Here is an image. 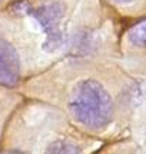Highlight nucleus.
<instances>
[{"label":"nucleus","mask_w":146,"mask_h":154,"mask_svg":"<svg viewBox=\"0 0 146 154\" xmlns=\"http://www.w3.org/2000/svg\"><path fill=\"white\" fill-rule=\"evenodd\" d=\"M115 3H119V5H126V3H132L135 0H113Z\"/></svg>","instance_id":"obj_6"},{"label":"nucleus","mask_w":146,"mask_h":154,"mask_svg":"<svg viewBox=\"0 0 146 154\" xmlns=\"http://www.w3.org/2000/svg\"><path fill=\"white\" fill-rule=\"evenodd\" d=\"M128 40L132 46L146 49V20H142L129 30Z\"/></svg>","instance_id":"obj_4"},{"label":"nucleus","mask_w":146,"mask_h":154,"mask_svg":"<svg viewBox=\"0 0 146 154\" xmlns=\"http://www.w3.org/2000/svg\"><path fill=\"white\" fill-rule=\"evenodd\" d=\"M65 11L66 9L60 2H45L36 7H32L30 14L36 17V20L45 30L47 43H50V47H55L62 40L60 22L65 16Z\"/></svg>","instance_id":"obj_2"},{"label":"nucleus","mask_w":146,"mask_h":154,"mask_svg":"<svg viewBox=\"0 0 146 154\" xmlns=\"http://www.w3.org/2000/svg\"><path fill=\"white\" fill-rule=\"evenodd\" d=\"M2 2H3V0H0V3H2Z\"/></svg>","instance_id":"obj_7"},{"label":"nucleus","mask_w":146,"mask_h":154,"mask_svg":"<svg viewBox=\"0 0 146 154\" xmlns=\"http://www.w3.org/2000/svg\"><path fill=\"white\" fill-rule=\"evenodd\" d=\"M20 64L14 47L5 40H0V86L13 87L19 83Z\"/></svg>","instance_id":"obj_3"},{"label":"nucleus","mask_w":146,"mask_h":154,"mask_svg":"<svg viewBox=\"0 0 146 154\" xmlns=\"http://www.w3.org/2000/svg\"><path fill=\"white\" fill-rule=\"evenodd\" d=\"M47 154H79V151H78V149H76L73 144L55 143V144H52L50 147H49Z\"/></svg>","instance_id":"obj_5"},{"label":"nucleus","mask_w":146,"mask_h":154,"mask_svg":"<svg viewBox=\"0 0 146 154\" xmlns=\"http://www.w3.org/2000/svg\"><path fill=\"white\" fill-rule=\"evenodd\" d=\"M69 110L73 119L87 128H102L113 117L112 99L107 90L96 80H83L72 90Z\"/></svg>","instance_id":"obj_1"}]
</instances>
